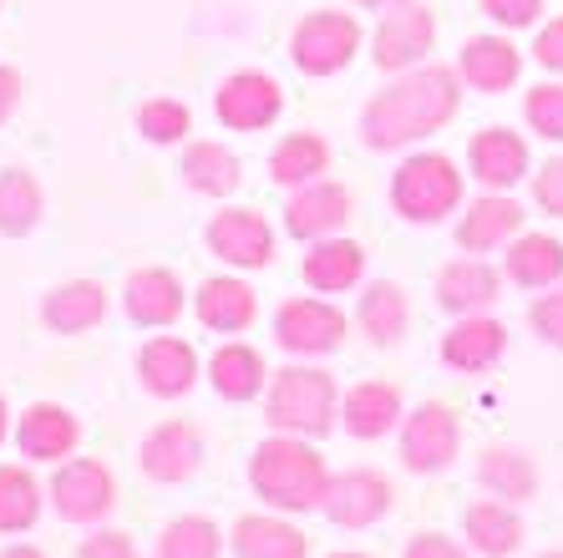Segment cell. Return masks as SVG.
<instances>
[{"mask_svg": "<svg viewBox=\"0 0 563 558\" xmlns=\"http://www.w3.org/2000/svg\"><path fill=\"white\" fill-rule=\"evenodd\" d=\"M15 447L26 462H66L81 447V416L62 402H36L15 422Z\"/></svg>", "mask_w": 563, "mask_h": 558, "instance_id": "obj_21", "label": "cell"}, {"mask_svg": "<svg viewBox=\"0 0 563 558\" xmlns=\"http://www.w3.org/2000/svg\"><path fill=\"white\" fill-rule=\"evenodd\" d=\"M401 416H407V402L391 381H355L351 391H341V427L355 441L386 437V431L401 427Z\"/></svg>", "mask_w": 563, "mask_h": 558, "instance_id": "obj_25", "label": "cell"}, {"mask_svg": "<svg viewBox=\"0 0 563 558\" xmlns=\"http://www.w3.org/2000/svg\"><path fill=\"white\" fill-rule=\"evenodd\" d=\"M503 274L518 289H553L563 285V239L553 234H518L503 249Z\"/></svg>", "mask_w": 563, "mask_h": 558, "instance_id": "obj_33", "label": "cell"}, {"mask_svg": "<svg viewBox=\"0 0 563 558\" xmlns=\"http://www.w3.org/2000/svg\"><path fill=\"white\" fill-rule=\"evenodd\" d=\"M264 422L269 431H289V437H330L341 427V386L325 365H285L264 386Z\"/></svg>", "mask_w": 563, "mask_h": 558, "instance_id": "obj_3", "label": "cell"}, {"mask_svg": "<svg viewBox=\"0 0 563 558\" xmlns=\"http://www.w3.org/2000/svg\"><path fill=\"white\" fill-rule=\"evenodd\" d=\"M300 280L314 295H351V289L366 285V244H355L345 234L314 239L300 264Z\"/></svg>", "mask_w": 563, "mask_h": 558, "instance_id": "obj_24", "label": "cell"}, {"mask_svg": "<svg viewBox=\"0 0 563 558\" xmlns=\"http://www.w3.org/2000/svg\"><path fill=\"white\" fill-rule=\"evenodd\" d=\"M462 204H467V173L446 153L421 147V153H407L396 163V173H391L396 219L432 229V223H446V214H462Z\"/></svg>", "mask_w": 563, "mask_h": 558, "instance_id": "obj_4", "label": "cell"}, {"mask_svg": "<svg viewBox=\"0 0 563 558\" xmlns=\"http://www.w3.org/2000/svg\"><path fill=\"white\" fill-rule=\"evenodd\" d=\"M508 355V325L493 315H457L442 336V365L462 376H483Z\"/></svg>", "mask_w": 563, "mask_h": 558, "instance_id": "obj_22", "label": "cell"}, {"mask_svg": "<svg viewBox=\"0 0 563 558\" xmlns=\"http://www.w3.org/2000/svg\"><path fill=\"white\" fill-rule=\"evenodd\" d=\"M355 325L366 330L371 346H396L411 330V299L396 280H366L361 299H355Z\"/></svg>", "mask_w": 563, "mask_h": 558, "instance_id": "obj_30", "label": "cell"}, {"mask_svg": "<svg viewBox=\"0 0 563 558\" xmlns=\"http://www.w3.org/2000/svg\"><path fill=\"white\" fill-rule=\"evenodd\" d=\"M467 173L483 183L487 194H512L518 183H528L533 157H528L523 132L512 128H483L467 138Z\"/></svg>", "mask_w": 563, "mask_h": 558, "instance_id": "obj_15", "label": "cell"}, {"mask_svg": "<svg viewBox=\"0 0 563 558\" xmlns=\"http://www.w3.org/2000/svg\"><path fill=\"white\" fill-rule=\"evenodd\" d=\"M46 497H52L56 518L102 523L118 507V478H112V468L102 457H66V462H56Z\"/></svg>", "mask_w": 563, "mask_h": 558, "instance_id": "obj_10", "label": "cell"}, {"mask_svg": "<svg viewBox=\"0 0 563 558\" xmlns=\"http://www.w3.org/2000/svg\"><path fill=\"white\" fill-rule=\"evenodd\" d=\"M41 518V482L21 462H0V533H31Z\"/></svg>", "mask_w": 563, "mask_h": 558, "instance_id": "obj_37", "label": "cell"}, {"mask_svg": "<svg viewBox=\"0 0 563 558\" xmlns=\"http://www.w3.org/2000/svg\"><path fill=\"white\" fill-rule=\"evenodd\" d=\"M462 112V77L457 66L421 62L401 77H391L361 112V143L371 153H407L411 143H427Z\"/></svg>", "mask_w": 563, "mask_h": 558, "instance_id": "obj_1", "label": "cell"}, {"mask_svg": "<svg viewBox=\"0 0 563 558\" xmlns=\"http://www.w3.org/2000/svg\"><path fill=\"white\" fill-rule=\"evenodd\" d=\"M11 437V406H5V396H0V441Z\"/></svg>", "mask_w": 563, "mask_h": 558, "instance_id": "obj_49", "label": "cell"}, {"mask_svg": "<svg viewBox=\"0 0 563 558\" xmlns=\"http://www.w3.org/2000/svg\"><path fill=\"white\" fill-rule=\"evenodd\" d=\"M269 361H264L260 346L250 340H223L219 351L209 355V386L219 391L223 402H254L269 386Z\"/></svg>", "mask_w": 563, "mask_h": 558, "instance_id": "obj_28", "label": "cell"}, {"mask_svg": "<svg viewBox=\"0 0 563 558\" xmlns=\"http://www.w3.org/2000/svg\"><path fill=\"white\" fill-rule=\"evenodd\" d=\"M77 558H143L137 544H132V533L122 528H97L87 544L77 548Z\"/></svg>", "mask_w": 563, "mask_h": 558, "instance_id": "obj_44", "label": "cell"}, {"mask_svg": "<svg viewBox=\"0 0 563 558\" xmlns=\"http://www.w3.org/2000/svg\"><path fill=\"white\" fill-rule=\"evenodd\" d=\"M462 533H467L472 554H483V558H512L528 538L523 518H518V503H503V497H493V493L467 503Z\"/></svg>", "mask_w": 563, "mask_h": 558, "instance_id": "obj_27", "label": "cell"}, {"mask_svg": "<svg viewBox=\"0 0 563 558\" xmlns=\"http://www.w3.org/2000/svg\"><path fill=\"white\" fill-rule=\"evenodd\" d=\"M462 452V416L446 402H421L401 416V462L417 478H437Z\"/></svg>", "mask_w": 563, "mask_h": 558, "instance_id": "obj_9", "label": "cell"}, {"mask_svg": "<svg viewBox=\"0 0 563 558\" xmlns=\"http://www.w3.org/2000/svg\"><path fill=\"white\" fill-rule=\"evenodd\" d=\"M477 482L503 503H533L543 478H538L533 452L498 441V447H483V457H477Z\"/></svg>", "mask_w": 563, "mask_h": 558, "instance_id": "obj_32", "label": "cell"}, {"mask_svg": "<svg viewBox=\"0 0 563 558\" xmlns=\"http://www.w3.org/2000/svg\"><path fill=\"white\" fill-rule=\"evenodd\" d=\"M528 325H533V336L553 351H563V285L543 289V295L528 305Z\"/></svg>", "mask_w": 563, "mask_h": 558, "instance_id": "obj_40", "label": "cell"}, {"mask_svg": "<svg viewBox=\"0 0 563 558\" xmlns=\"http://www.w3.org/2000/svg\"><path fill=\"white\" fill-rule=\"evenodd\" d=\"M345 336H351V315H345L330 295L325 299L320 295H295L275 310V346L289 351V355L314 361V355L341 351Z\"/></svg>", "mask_w": 563, "mask_h": 558, "instance_id": "obj_6", "label": "cell"}, {"mask_svg": "<svg viewBox=\"0 0 563 558\" xmlns=\"http://www.w3.org/2000/svg\"><path fill=\"white\" fill-rule=\"evenodd\" d=\"M355 214V198L345 183L335 178H314L305 188H289V204H285V234L300 239V244H314V239H330L341 234L345 223Z\"/></svg>", "mask_w": 563, "mask_h": 558, "instance_id": "obj_13", "label": "cell"}, {"mask_svg": "<svg viewBox=\"0 0 563 558\" xmlns=\"http://www.w3.org/2000/svg\"><path fill=\"white\" fill-rule=\"evenodd\" d=\"M401 558H467V548H462L457 538H446V533L427 528V533H417V538H407Z\"/></svg>", "mask_w": 563, "mask_h": 558, "instance_id": "obj_45", "label": "cell"}, {"mask_svg": "<svg viewBox=\"0 0 563 558\" xmlns=\"http://www.w3.org/2000/svg\"><path fill=\"white\" fill-rule=\"evenodd\" d=\"M46 194H41L36 173L26 168H0V239H26L36 234Z\"/></svg>", "mask_w": 563, "mask_h": 558, "instance_id": "obj_35", "label": "cell"}, {"mask_svg": "<svg viewBox=\"0 0 563 558\" xmlns=\"http://www.w3.org/2000/svg\"><path fill=\"white\" fill-rule=\"evenodd\" d=\"M457 77H462V87L483 91V97H503V91H512L518 77H523V52L508 36H493V31L467 36V46L457 52Z\"/></svg>", "mask_w": 563, "mask_h": 558, "instance_id": "obj_23", "label": "cell"}, {"mask_svg": "<svg viewBox=\"0 0 563 558\" xmlns=\"http://www.w3.org/2000/svg\"><path fill=\"white\" fill-rule=\"evenodd\" d=\"M503 285H508V274L493 270V264L477 260V254H467V260H452L437 270V305H442L452 320H457V315H487L503 299Z\"/></svg>", "mask_w": 563, "mask_h": 558, "instance_id": "obj_20", "label": "cell"}, {"mask_svg": "<svg viewBox=\"0 0 563 558\" xmlns=\"http://www.w3.org/2000/svg\"><path fill=\"white\" fill-rule=\"evenodd\" d=\"M538 558H563V548H549V554H538Z\"/></svg>", "mask_w": 563, "mask_h": 558, "instance_id": "obj_50", "label": "cell"}, {"mask_svg": "<svg viewBox=\"0 0 563 558\" xmlns=\"http://www.w3.org/2000/svg\"><path fill=\"white\" fill-rule=\"evenodd\" d=\"M330 173V138L325 132H285L275 143V153H269V178H275V188H305V183L325 178Z\"/></svg>", "mask_w": 563, "mask_h": 558, "instance_id": "obj_34", "label": "cell"}, {"mask_svg": "<svg viewBox=\"0 0 563 558\" xmlns=\"http://www.w3.org/2000/svg\"><path fill=\"white\" fill-rule=\"evenodd\" d=\"M437 52V15L421 0H401L391 11H380L376 31H371V62L386 77H401L411 66H421Z\"/></svg>", "mask_w": 563, "mask_h": 558, "instance_id": "obj_7", "label": "cell"}, {"mask_svg": "<svg viewBox=\"0 0 563 558\" xmlns=\"http://www.w3.org/2000/svg\"><path fill=\"white\" fill-rule=\"evenodd\" d=\"M213 118L229 132H269L285 118V87L264 66H239L213 91Z\"/></svg>", "mask_w": 563, "mask_h": 558, "instance_id": "obj_8", "label": "cell"}, {"mask_svg": "<svg viewBox=\"0 0 563 558\" xmlns=\"http://www.w3.org/2000/svg\"><path fill=\"white\" fill-rule=\"evenodd\" d=\"M533 204H538V214L563 219V153L549 157V163L533 173Z\"/></svg>", "mask_w": 563, "mask_h": 558, "instance_id": "obj_42", "label": "cell"}, {"mask_svg": "<svg viewBox=\"0 0 563 558\" xmlns=\"http://www.w3.org/2000/svg\"><path fill=\"white\" fill-rule=\"evenodd\" d=\"M194 315L213 336H250L260 320V295L244 274H213L194 289Z\"/></svg>", "mask_w": 563, "mask_h": 558, "instance_id": "obj_19", "label": "cell"}, {"mask_svg": "<svg viewBox=\"0 0 563 558\" xmlns=\"http://www.w3.org/2000/svg\"><path fill=\"white\" fill-rule=\"evenodd\" d=\"M0 558H46V554H41V548H31V544H15V548H5Z\"/></svg>", "mask_w": 563, "mask_h": 558, "instance_id": "obj_47", "label": "cell"}, {"mask_svg": "<svg viewBox=\"0 0 563 558\" xmlns=\"http://www.w3.org/2000/svg\"><path fill=\"white\" fill-rule=\"evenodd\" d=\"M21 91H26V77H21L15 66H0V128L15 118V107H21Z\"/></svg>", "mask_w": 563, "mask_h": 558, "instance_id": "obj_46", "label": "cell"}, {"mask_svg": "<svg viewBox=\"0 0 563 558\" xmlns=\"http://www.w3.org/2000/svg\"><path fill=\"white\" fill-rule=\"evenodd\" d=\"M361 41H366V31H361V21H355L351 11H305L300 21H295V31H289V62H295V72L300 77H341L345 66L361 56Z\"/></svg>", "mask_w": 563, "mask_h": 558, "instance_id": "obj_5", "label": "cell"}, {"mask_svg": "<svg viewBox=\"0 0 563 558\" xmlns=\"http://www.w3.org/2000/svg\"><path fill=\"white\" fill-rule=\"evenodd\" d=\"M325 457L314 452L310 437H289V431H269L250 457V488L264 507L275 513H314L325 503Z\"/></svg>", "mask_w": 563, "mask_h": 558, "instance_id": "obj_2", "label": "cell"}, {"mask_svg": "<svg viewBox=\"0 0 563 558\" xmlns=\"http://www.w3.org/2000/svg\"><path fill=\"white\" fill-rule=\"evenodd\" d=\"M178 173H184V183L203 198H234L239 183H244V163H239V153L234 147H223V143H213V138H203V143H184Z\"/></svg>", "mask_w": 563, "mask_h": 558, "instance_id": "obj_31", "label": "cell"}, {"mask_svg": "<svg viewBox=\"0 0 563 558\" xmlns=\"http://www.w3.org/2000/svg\"><path fill=\"white\" fill-rule=\"evenodd\" d=\"M533 62L549 72V77H563V15L543 21L533 36Z\"/></svg>", "mask_w": 563, "mask_h": 558, "instance_id": "obj_43", "label": "cell"}, {"mask_svg": "<svg viewBox=\"0 0 563 558\" xmlns=\"http://www.w3.org/2000/svg\"><path fill=\"white\" fill-rule=\"evenodd\" d=\"M523 122L538 138L563 143V81H538L523 91Z\"/></svg>", "mask_w": 563, "mask_h": 558, "instance_id": "obj_39", "label": "cell"}, {"mask_svg": "<svg viewBox=\"0 0 563 558\" xmlns=\"http://www.w3.org/2000/svg\"><path fill=\"white\" fill-rule=\"evenodd\" d=\"M361 11H391V6H401V0H355Z\"/></svg>", "mask_w": 563, "mask_h": 558, "instance_id": "obj_48", "label": "cell"}, {"mask_svg": "<svg viewBox=\"0 0 563 558\" xmlns=\"http://www.w3.org/2000/svg\"><path fill=\"white\" fill-rule=\"evenodd\" d=\"M330 558H366V554H330Z\"/></svg>", "mask_w": 563, "mask_h": 558, "instance_id": "obj_51", "label": "cell"}, {"mask_svg": "<svg viewBox=\"0 0 563 558\" xmlns=\"http://www.w3.org/2000/svg\"><path fill=\"white\" fill-rule=\"evenodd\" d=\"M203 244H209V254L219 264H229V270H264V264L275 260V223L264 219L260 208L250 204H229L219 208L209 219V229H203Z\"/></svg>", "mask_w": 563, "mask_h": 558, "instance_id": "obj_11", "label": "cell"}, {"mask_svg": "<svg viewBox=\"0 0 563 558\" xmlns=\"http://www.w3.org/2000/svg\"><path fill=\"white\" fill-rule=\"evenodd\" d=\"M483 11H487V21L503 31H528L543 21L549 0H483Z\"/></svg>", "mask_w": 563, "mask_h": 558, "instance_id": "obj_41", "label": "cell"}, {"mask_svg": "<svg viewBox=\"0 0 563 558\" xmlns=\"http://www.w3.org/2000/svg\"><path fill=\"white\" fill-rule=\"evenodd\" d=\"M137 462H143V478L157 482V488H178V482H188L198 468H203V431H198V422L173 416V422L153 427L143 437Z\"/></svg>", "mask_w": 563, "mask_h": 558, "instance_id": "obj_14", "label": "cell"}, {"mask_svg": "<svg viewBox=\"0 0 563 558\" xmlns=\"http://www.w3.org/2000/svg\"><path fill=\"white\" fill-rule=\"evenodd\" d=\"M234 558H310V538L300 523H289V513H244L229 533Z\"/></svg>", "mask_w": 563, "mask_h": 558, "instance_id": "obj_26", "label": "cell"}, {"mask_svg": "<svg viewBox=\"0 0 563 558\" xmlns=\"http://www.w3.org/2000/svg\"><path fill=\"white\" fill-rule=\"evenodd\" d=\"M223 554V533L213 518H198V513H184L157 528L153 538V558H219Z\"/></svg>", "mask_w": 563, "mask_h": 558, "instance_id": "obj_36", "label": "cell"}, {"mask_svg": "<svg viewBox=\"0 0 563 558\" xmlns=\"http://www.w3.org/2000/svg\"><path fill=\"white\" fill-rule=\"evenodd\" d=\"M122 310L143 330H168L188 310V289L168 264H143V270H132L122 280Z\"/></svg>", "mask_w": 563, "mask_h": 558, "instance_id": "obj_16", "label": "cell"}, {"mask_svg": "<svg viewBox=\"0 0 563 558\" xmlns=\"http://www.w3.org/2000/svg\"><path fill=\"white\" fill-rule=\"evenodd\" d=\"M198 351L184 336H147L143 351H137V381H143L147 396L157 402H178L198 386Z\"/></svg>", "mask_w": 563, "mask_h": 558, "instance_id": "obj_18", "label": "cell"}, {"mask_svg": "<svg viewBox=\"0 0 563 558\" xmlns=\"http://www.w3.org/2000/svg\"><path fill=\"white\" fill-rule=\"evenodd\" d=\"M137 132H143L153 147H178V143H188V132H194V112H188V102H178V97H147V102L137 107Z\"/></svg>", "mask_w": 563, "mask_h": 558, "instance_id": "obj_38", "label": "cell"}, {"mask_svg": "<svg viewBox=\"0 0 563 558\" xmlns=\"http://www.w3.org/2000/svg\"><path fill=\"white\" fill-rule=\"evenodd\" d=\"M107 320V289L97 280H66V285L46 289L41 299V325L52 336H87Z\"/></svg>", "mask_w": 563, "mask_h": 558, "instance_id": "obj_29", "label": "cell"}, {"mask_svg": "<svg viewBox=\"0 0 563 558\" xmlns=\"http://www.w3.org/2000/svg\"><path fill=\"white\" fill-rule=\"evenodd\" d=\"M528 223V208L518 204L512 194H477L472 204H462V219H457V249L467 254H498L508 249L512 239L523 234Z\"/></svg>", "mask_w": 563, "mask_h": 558, "instance_id": "obj_17", "label": "cell"}, {"mask_svg": "<svg viewBox=\"0 0 563 558\" xmlns=\"http://www.w3.org/2000/svg\"><path fill=\"white\" fill-rule=\"evenodd\" d=\"M391 478L376 468H345V472H330L325 482V513L335 528H376L386 513H391Z\"/></svg>", "mask_w": 563, "mask_h": 558, "instance_id": "obj_12", "label": "cell"}]
</instances>
